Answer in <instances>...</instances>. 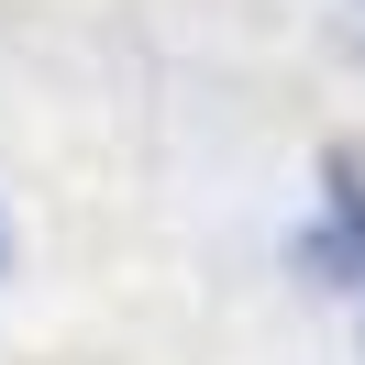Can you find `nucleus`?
Instances as JSON below:
<instances>
[{"label": "nucleus", "instance_id": "f257e3e1", "mask_svg": "<svg viewBox=\"0 0 365 365\" xmlns=\"http://www.w3.org/2000/svg\"><path fill=\"white\" fill-rule=\"evenodd\" d=\"M310 266L321 277H365V166L332 155V232H310Z\"/></svg>", "mask_w": 365, "mask_h": 365}, {"label": "nucleus", "instance_id": "f03ea898", "mask_svg": "<svg viewBox=\"0 0 365 365\" xmlns=\"http://www.w3.org/2000/svg\"><path fill=\"white\" fill-rule=\"evenodd\" d=\"M0 277H11V210H0Z\"/></svg>", "mask_w": 365, "mask_h": 365}, {"label": "nucleus", "instance_id": "7ed1b4c3", "mask_svg": "<svg viewBox=\"0 0 365 365\" xmlns=\"http://www.w3.org/2000/svg\"><path fill=\"white\" fill-rule=\"evenodd\" d=\"M343 11H354V45H365V0H343Z\"/></svg>", "mask_w": 365, "mask_h": 365}]
</instances>
